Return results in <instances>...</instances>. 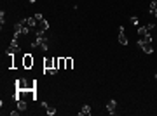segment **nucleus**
I'll list each match as a JSON object with an SVG mask.
<instances>
[{
	"mask_svg": "<svg viewBox=\"0 0 157 116\" xmlns=\"http://www.w3.org/2000/svg\"><path fill=\"white\" fill-rule=\"evenodd\" d=\"M33 62H35V59H33L31 54H23V68L25 69L33 68Z\"/></svg>",
	"mask_w": 157,
	"mask_h": 116,
	"instance_id": "nucleus-1",
	"label": "nucleus"
},
{
	"mask_svg": "<svg viewBox=\"0 0 157 116\" xmlns=\"http://www.w3.org/2000/svg\"><path fill=\"white\" fill-rule=\"evenodd\" d=\"M138 47L143 48V52H145V54H152V52H154V47H152V43H147V42H143V38L138 40Z\"/></svg>",
	"mask_w": 157,
	"mask_h": 116,
	"instance_id": "nucleus-2",
	"label": "nucleus"
},
{
	"mask_svg": "<svg viewBox=\"0 0 157 116\" xmlns=\"http://www.w3.org/2000/svg\"><path fill=\"white\" fill-rule=\"evenodd\" d=\"M16 88H18V90H28V81H26L25 78L16 80Z\"/></svg>",
	"mask_w": 157,
	"mask_h": 116,
	"instance_id": "nucleus-3",
	"label": "nucleus"
},
{
	"mask_svg": "<svg viewBox=\"0 0 157 116\" xmlns=\"http://www.w3.org/2000/svg\"><path fill=\"white\" fill-rule=\"evenodd\" d=\"M21 52V47L19 45H9V48L5 50V54L7 56H12V54H19Z\"/></svg>",
	"mask_w": 157,
	"mask_h": 116,
	"instance_id": "nucleus-4",
	"label": "nucleus"
},
{
	"mask_svg": "<svg viewBox=\"0 0 157 116\" xmlns=\"http://www.w3.org/2000/svg\"><path fill=\"white\" fill-rule=\"evenodd\" d=\"M115 107H117V102H115V99H112V101H108L107 102V109L110 114H115Z\"/></svg>",
	"mask_w": 157,
	"mask_h": 116,
	"instance_id": "nucleus-5",
	"label": "nucleus"
},
{
	"mask_svg": "<svg viewBox=\"0 0 157 116\" xmlns=\"http://www.w3.org/2000/svg\"><path fill=\"white\" fill-rule=\"evenodd\" d=\"M51 68H54V57L44 59V71H46V69H51Z\"/></svg>",
	"mask_w": 157,
	"mask_h": 116,
	"instance_id": "nucleus-6",
	"label": "nucleus"
},
{
	"mask_svg": "<svg viewBox=\"0 0 157 116\" xmlns=\"http://www.w3.org/2000/svg\"><path fill=\"white\" fill-rule=\"evenodd\" d=\"M78 114H80V116H89V114H91V106H89V104L82 106V109L78 111Z\"/></svg>",
	"mask_w": 157,
	"mask_h": 116,
	"instance_id": "nucleus-7",
	"label": "nucleus"
},
{
	"mask_svg": "<svg viewBox=\"0 0 157 116\" xmlns=\"http://www.w3.org/2000/svg\"><path fill=\"white\" fill-rule=\"evenodd\" d=\"M26 23H28L30 28H37V26H39V21L35 19V16H33V18H26Z\"/></svg>",
	"mask_w": 157,
	"mask_h": 116,
	"instance_id": "nucleus-8",
	"label": "nucleus"
},
{
	"mask_svg": "<svg viewBox=\"0 0 157 116\" xmlns=\"http://www.w3.org/2000/svg\"><path fill=\"white\" fill-rule=\"evenodd\" d=\"M37 28L44 29V31H47V29H49V21H47V19H42V21H39V26H37Z\"/></svg>",
	"mask_w": 157,
	"mask_h": 116,
	"instance_id": "nucleus-9",
	"label": "nucleus"
},
{
	"mask_svg": "<svg viewBox=\"0 0 157 116\" xmlns=\"http://www.w3.org/2000/svg\"><path fill=\"white\" fill-rule=\"evenodd\" d=\"M26 107H28L26 101H25V99H19V101H18V109H19V111H26Z\"/></svg>",
	"mask_w": 157,
	"mask_h": 116,
	"instance_id": "nucleus-10",
	"label": "nucleus"
},
{
	"mask_svg": "<svg viewBox=\"0 0 157 116\" xmlns=\"http://www.w3.org/2000/svg\"><path fill=\"white\" fill-rule=\"evenodd\" d=\"M119 43H120V45H128V43H129L128 37H126L124 33H119Z\"/></svg>",
	"mask_w": 157,
	"mask_h": 116,
	"instance_id": "nucleus-11",
	"label": "nucleus"
},
{
	"mask_svg": "<svg viewBox=\"0 0 157 116\" xmlns=\"http://www.w3.org/2000/svg\"><path fill=\"white\" fill-rule=\"evenodd\" d=\"M72 68H73V59L65 57V69H72Z\"/></svg>",
	"mask_w": 157,
	"mask_h": 116,
	"instance_id": "nucleus-12",
	"label": "nucleus"
},
{
	"mask_svg": "<svg viewBox=\"0 0 157 116\" xmlns=\"http://www.w3.org/2000/svg\"><path fill=\"white\" fill-rule=\"evenodd\" d=\"M147 33H148V31H147V28H145V26H140V28H138V37H140V38H143Z\"/></svg>",
	"mask_w": 157,
	"mask_h": 116,
	"instance_id": "nucleus-13",
	"label": "nucleus"
},
{
	"mask_svg": "<svg viewBox=\"0 0 157 116\" xmlns=\"http://www.w3.org/2000/svg\"><path fill=\"white\" fill-rule=\"evenodd\" d=\"M157 9V0H152L150 2V5H148V10H150V14H154V10Z\"/></svg>",
	"mask_w": 157,
	"mask_h": 116,
	"instance_id": "nucleus-14",
	"label": "nucleus"
},
{
	"mask_svg": "<svg viewBox=\"0 0 157 116\" xmlns=\"http://www.w3.org/2000/svg\"><path fill=\"white\" fill-rule=\"evenodd\" d=\"M46 111H47V114H49V116L56 114V107H52V106H47V107H46Z\"/></svg>",
	"mask_w": 157,
	"mask_h": 116,
	"instance_id": "nucleus-15",
	"label": "nucleus"
},
{
	"mask_svg": "<svg viewBox=\"0 0 157 116\" xmlns=\"http://www.w3.org/2000/svg\"><path fill=\"white\" fill-rule=\"evenodd\" d=\"M143 42H147V43H152V42H154V37H152L150 33H147V35L143 37Z\"/></svg>",
	"mask_w": 157,
	"mask_h": 116,
	"instance_id": "nucleus-16",
	"label": "nucleus"
},
{
	"mask_svg": "<svg viewBox=\"0 0 157 116\" xmlns=\"http://www.w3.org/2000/svg\"><path fill=\"white\" fill-rule=\"evenodd\" d=\"M145 28H147V31H148V33H150V31H154V29H155L157 26H155V24H154V23H148V24H145Z\"/></svg>",
	"mask_w": 157,
	"mask_h": 116,
	"instance_id": "nucleus-17",
	"label": "nucleus"
},
{
	"mask_svg": "<svg viewBox=\"0 0 157 116\" xmlns=\"http://www.w3.org/2000/svg\"><path fill=\"white\" fill-rule=\"evenodd\" d=\"M4 23H5V12L2 10L0 12V24H2V28H4Z\"/></svg>",
	"mask_w": 157,
	"mask_h": 116,
	"instance_id": "nucleus-18",
	"label": "nucleus"
},
{
	"mask_svg": "<svg viewBox=\"0 0 157 116\" xmlns=\"http://www.w3.org/2000/svg\"><path fill=\"white\" fill-rule=\"evenodd\" d=\"M59 69H65V57H59Z\"/></svg>",
	"mask_w": 157,
	"mask_h": 116,
	"instance_id": "nucleus-19",
	"label": "nucleus"
},
{
	"mask_svg": "<svg viewBox=\"0 0 157 116\" xmlns=\"http://www.w3.org/2000/svg\"><path fill=\"white\" fill-rule=\"evenodd\" d=\"M54 68L59 69V57H54Z\"/></svg>",
	"mask_w": 157,
	"mask_h": 116,
	"instance_id": "nucleus-20",
	"label": "nucleus"
},
{
	"mask_svg": "<svg viewBox=\"0 0 157 116\" xmlns=\"http://www.w3.org/2000/svg\"><path fill=\"white\" fill-rule=\"evenodd\" d=\"M35 19H37V21H42V19H44V16H42L40 12H37V14H35Z\"/></svg>",
	"mask_w": 157,
	"mask_h": 116,
	"instance_id": "nucleus-21",
	"label": "nucleus"
},
{
	"mask_svg": "<svg viewBox=\"0 0 157 116\" xmlns=\"http://www.w3.org/2000/svg\"><path fill=\"white\" fill-rule=\"evenodd\" d=\"M131 21H133V24H138V23H140V21H138V18H136V16H133V18H131Z\"/></svg>",
	"mask_w": 157,
	"mask_h": 116,
	"instance_id": "nucleus-22",
	"label": "nucleus"
},
{
	"mask_svg": "<svg viewBox=\"0 0 157 116\" xmlns=\"http://www.w3.org/2000/svg\"><path fill=\"white\" fill-rule=\"evenodd\" d=\"M152 16H155V18H157V9H155V10H154V14H152Z\"/></svg>",
	"mask_w": 157,
	"mask_h": 116,
	"instance_id": "nucleus-23",
	"label": "nucleus"
},
{
	"mask_svg": "<svg viewBox=\"0 0 157 116\" xmlns=\"http://www.w3.org/2000/svg\"><path fill=\"white\" fill-rule=\"evenodd\" d=\"M30 2H31V4H35V2H37V0H30Z\"/></svg>",
	"mask_w": 157,
	"mask_h": 116,
	"instance_id": "nucleus-24",
	"label": "nucleus"
},
{
	"mask_svg": "<svg viewBox=\"0 0 157 116\" xmlns=\"http://www.w3.org/2000/svg\"><path fill=\"white\" fill-rule=\"evenodd\" d=\"M155 80H157V73H155Z\"/></svg>",
	"mask_w": 157,
	"mask_h": 116,
	"instance_id": "nucleus-25",
	"label": "nucleus"
},
{
	"mask_svg": "<svg viewBox=\"0 0 157 116\" xmlns=\"http://www.w3.org/2000/svg\"><path fill=\"white\" fill-rule=\"evenodd\" d=\"M155 42H157V38H155Z\"/></svg>",
	"mask_w": 157,
	"mask_h": 116,
	"instance_id": "nucleus-26",
	"label": "nucleus"
},
{
	"mask_svg": "<svg viewBox=\"0 0 157 116\" xmlns=\"http://www.w3.org/2000/svg\"><path fill=\"white\" fill-rule=\"evenodd\" d=\"M155 29H157V28H155Z\"/></svg>",
	"mask_w": 157,
	"mask_h": 116,
	"instance_id": "nucleus-27",
	"label": "nucleus"
}]
</instances>
